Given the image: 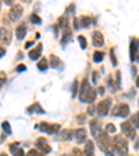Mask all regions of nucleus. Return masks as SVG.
<instances>
[{"label":"nucleus","mask_w":139,"mask_h":156,"mask_svg":"<svg viewBox=\"0 0 139 156\" xmlns=\"http://www.w3.org/2000/svg\"><path fill=\"white\" fill-rule=\"evenodd\" d=\"M110 107H111V99L110 98H106V99H103L100 103L97 105V113L100 114V116H106L110 112Z\"/></svg>","instance_id":"obj_6"},{"label":"nucleus","mask_w":139,"mask_h":156,"mask_svg":"<svg viewBox=\"0 0 139 156\" xmlns=\"http://www.w3.org/2000/svg\"><path fill=\"white\" fill-rule=\"evenodd\" d=\"M71 29L70 28H65L64 29V34H63V38H61V43L63 45H65V43H68L70 41H71Z\"/></svg>","instance_id":"obj_21"},{"label":"nucleus","mask_w":139,"mask_h":156,"mask_svg":"<svg viewBox=\"0 0 139 156\" xmlns=\"http://www.w3.org/2000/svg\"><path fill=\"white\" fill-rule=\"evenodd\" d=\"M78 21H81V25H79V27H84V28H86V27H89V25H91V23H92V18H91V17H86V16H82L81 17V18H79V20H78Z\"/></svg>","instance_id":"obj_24"},{"label":"nucleus","mask_w":139,"mask_h":156,"mask_svg":"<svg viewBox=\"0 0 139 156\" xmlns=\"http://www.w3.org/2000/svg\"><path fill=\"white\" fill-rule=\"evenodd\" d=\"M104 57V53L103 52H95L93 53V62L95 63H100Z\"/></svg>","instance_id":"obj_27"},{"label":"nucleus","mask_w":139,"mask_h":156,"mask_svg":"<svg viewBox=\"0 0 139 156\" xmlns=\"http://www.w3.org/2000/svg\"><path fill=\"white\" fill-rule=\"evenodd\" d=\"M60 66H61V62H60V58H58L56 55H52V56H50V67H52V68H58Z\"/></svg>","instance_id":"obj_22"},{"label":"nucleus","mask_w":139,"mask_h":156,"mask_svg":"<svg viewBox=\"0 0 139 156\" xmlns=\"http://www.w3.org/2000/svg\"><path fill=\"white\" fill-rule=\"evenodd\" d=\"M26 156H45V155H43V153H40L39 151H36V149H31Z\"/></svg>","instance_id":"obj_32"},{"label":"nucleus","mask_w":139,"mask_h":156,"mask_svg":"<svg viewBox=\"0 0 139 156\" xmlns=\"http://www.w3.org/2000/svg\"><path fill=\"white\" fill-rule=\"evenodd\" d=\"M84 155H85V156H95V145H93V141H86Z\"/></svg>","instance_id":"obj_18"},{"label":"nucleus","mask_w":139,"mask_h":156,"mask_svg":"<svg viewBox=\"0 0 139 156\" xmlns=\"http://www.w3.org/2000/svg\"><path fill=\"white\" fill-rule=\"evenodd\" d=\"M2 127H3V130L6 131V133L9 134V135H10V134H11V127H10V123H9V121H3V124H2Z\"/></svg>","instance_id":"obj_31"},{"label":"nucleus","mask_w":139,"mask_h":156,"mask_svg":"<svg viewBox=\"0 0 139 156\" xmlns=\"http://www.w3.org/2000/svg\"><path fill=\"white\" fill-rule=\"evenodd\" d=\"M26 112L28 113H36V114H45V109H43L40 105L36 102V103H33L32 106H29L28 109H26Z\"/></svg>","instance_id":"obj_16"},{"label":"nucleus","mask_w":139,"mask_h":156,"mask_svg":"<svg viewBox=\"0 0 139 156\" xmlns=\"http://www.w3.org/2000/svg\"><path fill=\"white\" fill-rule=\"evenodd\" d=\"M72 134H74V131H72V130H70V128H65V130H63V131H61L60 136H61V140H63V141H68V140H71L72 136H74Z\"/></svg>","instance_id":"obj_19"},{"label":"nucleus","mask_w":139,"mask_h":156,"mask_svg":"<svg viewBox=\"0 0 139 156\" xmlns=\"http://www.w3.org/2000/svg\"><path fill=\"white\" fill-rule=\"evenodd\" d=\"M96 91L91 87L88 80H84L81 84V89H79V101L85 102V103H92L96 99Z\"/></svg>","instance_id":"obj_1"},{"label":"nucleus","mask_w":139,"mask_h":156,"mask_svg":"<svg viewBox=\"0 0 139 156\" xmlns=\"http://www.w3.org/2000/svg\"><path fill=\"white\" fill-rule=\"evenodd\" d=\"M72 156H85L84 152H81L79 149H74L72 151Z\"/></svg>","instance_id":"obj_37"},{"label":"nucleus","mask_w":139,"mask_h":156,"mask_svg":"<svg viewBox=\"0 0 139 156\" xmlns=\"http://www.w3.org/2000/svg\"><path fill=\"white\" fill-rule=\"evenodd\" d=\"M4 55H6V49H4V48H0V57H3Z\"/></svg>","instance_id":"obj_41"},{"label":"nucleus","mask_w":139,"mask_h":156,"mask_svg":"<svg viewBox=\"0 0 139 156\" xmlns=\"http://www.w3.org/2000/svg\"><path fill=\"white\" fill-rule=\"evenodd\" d=\"M0 156H7V155H6V153H0Z\"/></svg>","instance_id":"obj_46"},{"label":"nucleus","mask_w":139,"mask_h":156,"mask_svg":"<svg viewBox=\"0 0 139 156\" xmlns=\"http://www.w3.org/2000/svg\"><path fill=\"white\" fill-rule=\"evenodd\" d=\"M21 14H23V7L19 6V4L11 6V9H10V11H9V17L11 21H17V20L21 17Z\"/></svg>","instance_id":"obj_10"},{"label":"nucleus","mask_w":139,"mask_h":156,"mask_svg":"<svg viewBox=\"0 0 139 156\" xmlns=\"http://www.w3.org/2000/svg\"><path fill=\"white\" fill-rule=\"evenodd\" d=\"M77 92H78V81H74V82H72V87H71V95H72V98L77 96Z\"/></svg>","instance_id":"obj_30"},{"label":"nucleus","mask_w":139,"mask_h":156,"mask_svg":"<svg viewBox=\"0 0 139 156\" xmlns=\"http://www.w3.org/2000/svg\"><path fill=\"white\" fill-rule=\"evenodd\" d=\"M138 50H139V39L132 38L131 39V48H130V56H131V60H132V62H135Z\"/></svg>","instance_id":"obj_12"},{"label":"nucleus","mask_w":139,"mask_h":156,"mask_svg":"<svg viewBox=\"0 0 139 156\" xmlns=\"http://www.w3.org/2000/svg\"><path fill=\"white\" fill-rule=\"evenodd\" d=\"M32 45H33V42H32V41H29V42H26V43H25V49L31 48V46H32Z\"/></svg>","instance_id":"obj_42"},{"label":"nucleus","mask_w":139,"mask_h":156,"mask_svg":"<svg viewBox=\"0 0 139 156\" xmlns=\"http://www.w3.org/2000/svg\"><path fill=\"white\" fill-rule=\"evenodd\" d=\"M131 124L134 126V128H139V112L132 114V117H131Z\"/></svg>","instance_id":"obj_25"},{"label":"nucleus","mask_w":139,"mask_h":156,"mask_svg":"<svg viewBox=\"0 0 139 156\" xmlns=\"http://www.w3.org/2000/svg\"><path fill=\"white\" fill-rule=\"evenodd\" d=\"M106 131H109V133H116V127H114L113 124H107V126H106Z\"/></svg>","instance_id":"obj_34"},{"label":"nucleus","mask_w":139,"mask_h":156,"mask_svg":"<svg viewBox=\"0 0 139 156\" xmlns=\"http://www.w3.org/2000/svg\"><path fill=\"white\" fill-rule=\"evenodd\" d=\"M91 131H92V135L95 136V138H99V136L103 134V130H102V124L99 120H96V119H93V120L91 121Z\"/></svg>","instance_id":"obj_9"},{"label":"nucleus","mask_w":139,"mask_h":156,"mask_svg":"<svg viewBox=\"0 0 139 156\" xmlns=\"http://www.w3.org/2000/svg\"><path fill=\"white\" fill-rule=\"evenodd\" d=\"M74 138L78 144H82L86 140V130H85V128H77V130L74 131Z\"/></svg>","instance_id":"obj_14"},{"label":"nucleus","mask_w":139,"mask_h":156,"mask_svg":"<svg viewBox=\"0 0 139 156\" xmlns=\"http://www.w3.org/2000/svg\"><path fill=\"white\" fill-rule=\"evenodd\" d=\"M4 84H6V74L0 71V88L3 87Z\"/></svg>","instance_id":"obj_33"},{"label":"nucleus","mask_w":139,"mask_h":156,"mask_svg":"<svg viewBox=\"0 0 139 156\" xmlns=\"http://www.w3.org/2000/svg\"><path fill=\"white\" fill-rule=\"evenodd\" d=\"M10 151H11L13 156H25L23 148L19 146L18 142H13V144H11V145H10Z\"/></svg>","instance_id":"obj_15"},{"label":"nucleus","mask_w":139,"mask_h":156,"mask_svg":"<svg viewBox=\"0 0 139 156\" xmlns=\"http://www.w3.org/2000/svg\"><path fill=\"white\" fill-rule=\"evenodd\" d=\"M92 42H93V46H96V48H100V46H103L104 38H103V35H102V32H99V31H95V32L92 34Z\"/></svg>","instance_id":"obj_13"},{"label":"nucleus","mask_w":139,"mask_h":156,"mask_svg":"<svg viewBox=\"0 0 139 156\" xmlns=\"http://www.w3.org/2000/svg\"><path fill=\"white\" fill-rule=\"evenodd\" d=\"M35 145H36V148L43 153V155H45V153H49L50 151H52L50 145L47 144V141H46L45 138H38V140L35 141Z\"/></svg>","instance_id":"obj_11"},{"label":"nucleus","mask_w":139,"mask_h":156,"mask_svg":"<svg viewBox=\"0 0 139 156\" xmlns=\"http://www.w3.org/2000/svg\"><path fill=\"white\" fill-rule=\"evenodd\" d=\"M38 70L39 71H46L47 70V58H40L38 63Z\"/></svg>","instance_id":"obj_23"},{"label":"nucleus","mask_w":139,"mask_h":156,"mask_svg":"<svg viewBox=\"0 0 139 156\" xmlns=\"http://www.w3.org/2000/svg\"><path fill=\"white\" fill-rule=\"evenodd\" d=\"M78 42H79V45H81L82 49H86L88 48V43H86V39H85V36H82V35L78 36Z\"/></svg>","instance_id":"obj_29"},{"label":"nucleus","mask_w":139,"mask_h":156,"mask_svg":"<svg viewBox=\"0 0 139 156\" xmlns=\"http://www.w3.org/2000/svg\"><path fill=\"white\" fill-rule=\"evenodd\" d=\"M97 145L100 146V149L103 151L104 153L106 152H109V151L111 149V140L110 138H109V135H107V133L106 134H102L100 136H99V138H97Z\"/></svg>","instance_id":"obj_5"},{"label":"nucleus","mask_w":139,"mask_h":156,"mask_svg":"<svg viewBox=\"0 0 139 156\" xmlns=\"http://www.w3.org/2000/svg\"><path fill=\"white\" fill-rule=\"evenodd\" d=\"M111 152L117 153L118 156H128V142L123 136L116 135L111 141Z\"/></svg>","instance_id":"obj_2"},{"label":"nucleus","mask_w":139,"mask_h":156,"mask_svg":"<svg viewBox=\"0 0 139 156\" xmlns=\"http://www.w3.org/2000/svg\"><path fill=\"white\" fill-rule=\"evenodd\" d=\"M58 25L61 27V28H68V18H67V16H63V17H60L58 18Z\"/></svg>","instance_id":"obj_26"},{"label":"nucleus","mask_w":139,"mask_h":156,"mask_svg":"<svg viewBox=\"0 0 139 156\" xmlns=\"http://www.w3.org/2000/svg\"><path fill=\"white\" fill-rule=\"evenodd\" d=\"M0 7H2V2H0Z\"/></svg>","instance_id":"obj_47"},{"label":"nucleus","mask_w":139,"mask_h":156,"mask_svg":"<svg viewBox=\"0 0 139 156\" xmlns=\"http://www.w3.org/2000/svg\"><path fill=\"white\" fill-rule=\"evenodd\" d=\"M16 35H17V39H24V36L26 35V27H25V25H19V27H17V29H16Z\"/></svg>","instance_id":"obj_20"},{"label":"nucleus","mask_w":139,"mask_h":156,"mask_svg":"<svg viewBox=\"0 0 139 156\" xmlns=\"http://www.w3.org/2000/svg\"><path fill=\"white\" fill-rule=\"evenodd\" d=\"M110 55H111V63H113V66H117V60H116V57H114V49L110 50Z\"/></svg>","instance_id":"obj_36"},{"label":"nucleus","mask_w":139,"mask_h":156,"mask_svg":"<svg viewBox=\"0 0 139 156\" xmlns=\"http://www.w3.org/2000/svg\"><path fill=\"white\" fill-rule=\"evenodd\" d=\"M61 156H68V155H61Z\"/></svg>","instance_id":"obj_48"},{"label":"nucleus","mask_w":139,"mask_h":156,"mask_svg":"<svg viewBox=\"0 0 139 156\" xmlns=\"http://www.w3.org/2000/svg\"><path fill=\"white\" fill-rule=\"evenodd\" d=\"M97 91H99V94H100V95H103L104 94V88L103 87H99V89H97Z\"/></svg>","instance_id":"obj_43"},{"label":"nucleus","mask_w":139,"mask_h":156,"mask_svg":"<svg viewBox=\"0 0 139 156\" xmlns=\"http://www.w3.org/2000/svg\"><path fill=\"white\" fill-rule=\"evenodd\" d=\"M121 131H123V134L127 136V138H128V140H135L136 130L134 128V126L131 123H128V121L121 123Z\"/></svg>","instance_id":"obj_4"},{"label":"nucleus","mask_w":139,"mask_h":156,"mask_svg":"<svg viewBox=\"0 0 139 156\" xmlns=\"http://www.w3.org/2000/svg\"><path fill=\"white\" fill-rule=\"evenodd\" d=\"M92 78H93V80H92V81H93L95 82V84H96V82H97V78H99V74H97V73H92Z\"/></svg>","instance_id":"obj_39"},{"label":"nucleus","mask_w":139,"mask_h":156,"mask_svg":"<svg viewBox=\"0 0 139 156\" xmlns=\"http://www.w3.org/2000/svg\"><path fill=\"white\" fill-rule=\"evenodd\" d=\"M88 113H89V114H95V106H93V105H91V106H89Z\"/></svg>","instance_id":"obj_40"},{"label":"nucleus","mask_w":139,"mask_h":156,"mask_svg":"<svg viewBox=\"0 0 139 156\" xmlns=\"http://www.w3.org/2000/svg\"><path fill=\"white\" fill-rule=\"evenodd\" d=\"M116 88H121V73L117 71V87Z\"/></svg>","instance_id":"obj_35"},{"label":"nucleus","mask_w":139,"mask_h":156,"mask_svg":"<svg viewBox=\"0 0 139 156\" xmlns=\"http://www.w3.org/2000/svg\"><path fill=\"white\" fill-rule=\"evenodd\" d=\"M11 42V32L10 29L0 27V46H6Z\"/></svg>","instance_id":"obj_8"},{"label":"nucleus","mask_w":139,"mask_h":156,"mask_svg":"<svg viewBox=\"0 0 139 156\" xmlns=\"http://www.w3.org/2000/svg\"><path fill=\"white\" fill-rule=\"evenodd\" d=\"M29 20H31V23H32V24H40V23H42V20H40V17L36 16V14H31Z\"/></svg>","instance_id":"obj_28"},{"label":"nucleus","mask_w":139,"mask_h":156,"mask_svg":"<svg viewBox=\"0 0 139 156\" xmlns=\"http://www.w3.org/2000/svg\"><path fill=\"white\" fill-rule=\"evenodd\" d=\"M135 149H136V151H139V140L135 142Z\"/></svg>","instance_id":"obj_44"},{"label":"nucleus","mask_w":139,"mask_h":156,"mask_svg":"<svg viewBox=\"0 0 139 156\" xmlns=\"http://www.w3.org/2000/svg\"><path fill=\"white\" fill-rule=\"evenodd\" d=\"M128 114H130V106L127 103L117 105L113 110V116H116V117H127Z\"/></svg>","instance_id":"obj_7"},{"label":"nucleus","mask_w":139,"mask_h":156,"mask_svg":"<svg viewBox=\"0 0 139 156\" xmlns=\"http://www.w3.org/2000/svg\"><path fill=\"white\" fill-rule=\"evenodd\" d=\"M36 128H39V131L42 133H46V134H57L60 131V126L58 124H49V123H39L36 126Z\"/></svg>","instance_id":"obj_3"},{"label":"nucleus","mask_w":139,"mask_h":156,"mask_svg":"<svg viewBox=\"0 0 139 156\" xmlns=\"http://www.w3.org/2000/svg\"><path fill=\"white\" fill-rule=\"evenodd\" d=\"M42 49H43L42 45L39 43V46H36V48L32 49V50H29L28 56L32 58V60H36V58H39V57H40V55H42Z\"/></svg>","instance_id":"obj_17"},{"label":"nucleus","mask_w":139,"mask_h":156,"mask_svg":"<svg viewBox=\"0 0 139 156\" xmlns=\"http://www.w3.org/2000/svg\"><path fill=\"white\" fill-rule=\"evenodd\" d=\"M25 66H24V64H19V66H17V68H16V70H17V71H18V73H23V71H25Z\"/></svg>","instance_id":"obj_38"},{"label":"nucleus","mask_w":139,"mask_h":156,"mask_svg":"<svg viewBox=\"0 0 139 156\" xmlns=\"http://www.w3.org/2000/svg\"><path fill=\"white\" fill-rule=\"evenodd\" d=\"M136 85H138V88H139V75H138V78H136Z\"/></svg>","instance_id":"obj_45"}]
</instances>
